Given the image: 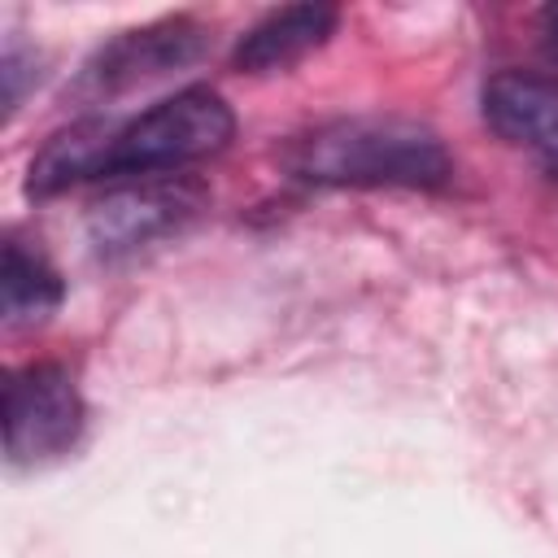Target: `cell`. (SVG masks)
Wrapping results in <instances>:
<instances>
[{
    "label": "cell",
    "mask_w": 558,
    "mask_h": 558,
    "mask_svg": "<svg viewBox=\"0 0 558 558\" xmlns=\"http://www.w3.org/2000/svg\"><path fill=\"white\" fill-rule=\"evenodd\" d=\"M296 179L336 187H436L449 179V153L436 131L410 118H340L292 144Z\"/></svg>",
    "instance_id": "1"
},
{
    "label": "cell",
    "mask_w": 558,
    "mask_h": 558,
    "mask_svg": "<svg viewBox=\"0 0 558 558\" xmlns=\"http://www.w3.org/2000/svg\"><path fill=\"white\" fill-rule=\"evenodd\" d=\"M235 118L227 100L209 87H183L140 118L109 126L100 174H153L174 170L201 157H214L231 144Z\"/></svg>",
    "instance_id": "2"
},
{
    "label": "cell",
    "mask_w": 558,
    "mask_h": 558,
    "mask_svg": "<svg viewBox=\"0 0 558 558\" xmlns=\"http://www.w3.org/2000/svg\"><path fill=\"white\" fill-rule=\"evenodd\" d=\"M83 427V401L65 366L35 362L4 384V449L13 462H44L74 445Z\"/></svg>",
    "instance_id": "3"
},
{
    "label": "cell",
    "mask_w": 558,
    "mask_h": 558,
    "mask_svg": "<svg viewBox=\"0 0 558 558\" xmlns=\"http://www.w3.org/2000/svg\"><path fill=\"white\" fill-rule=\"evenodd\" d=\"M484 122L510 140L514 148H527L554 179H558V83L527 70H501L484 83Z\"/></svg>",
    "instance_id": "4"
},
{
    "label": "cell",
    "mask_w": 558,
    "mask_h": 558,
    "mask_svg": "<svg viewBox=\"0 0 558 558\" xmlns=\"http://www.w3.org/2000/svg\"><path fill=\"white\" fill-rule=\"evenodd\" d=\"M201 192L192 183H140V187H118L105 201L92 205L87 214V231L92 244L113 257V253H131L157 235H166L170 227H179L192 209H196Z\"/></svg>",
    "instance_id": "5"
},
{
    "label": "cell",
    "mask_w": 558,
    "mask_h": 558,
    "mask_svg": "<svg viewBox=\"0 0 558 558\" xmlns=\"http://www.w3.org/2000/svg\"><path fill=\"white\" fill-rule=\"evenodd\" d=\"M196 52H201V31L183 17L157 22L144 31H126L87 65L83 87H92L96 96H113V92H126L135 83H148V78H161V74L187 65Z\"/></svg>",
    "instance_id": "6"
},
{
    "label": "cell",
    "mask_w": 558,
    "mask_h": 558,
    "mask_svg": "<svg viewBox=\"0 0 558 558\" xmlns=\"http://www.w3.org/2000/svg\"><path fill=\"white\" fill-rule=\"evenodd\" d=\"M336 22H340V13L331 4H288V9H275L253 31L240 35L235 65L248 70V74L283 70V65L301 61L305 52H314L318 44H327Z\"/></svg>",
    "instance_id": "7"
},
{
    "label": "cell",
    "mask_w": 558,
    "mask_h": 558,
    "mask_svg": "<svg viewBox=\"0 0 558 558\" xmlns=\"http://www.w3.org/2000/svg\"><path fill=\"white\" fill-rule=\"evenodd\" d=\"M105 140H109V126L105 122H78L61 135H52L44 144V153L31 161V179L26 187L35 196H52L78 179H96L100 174V161H105Z\"/></svg>",
    "instance_id": "8"
},
{
    "label": "cell",
    "mask_w": 558,
    "mask_h": 558,
    "mask_svg": "<svg viewBox=\"0 0 558 558\" xmlns=\"http://www.w3.org/2000/svg\"><path fill=\"white\" fill-rule=\"evenodd\" d=\"M0 301H4L9 327L39 323L61 305V279L39 253H26L17 240H9L4 244V270H0Z\"/></svg>",
    "instance_id": "9"
},
{
    "label": "cell",
    "mask_w": 558,
    "mask_h": 558,
    "mask_svg": "<svg viewBox=\"0 0 558 558\" xmlns=\"http://www.w3.org/2000/svg\"><path fill=\"white\" fill-rule=\"evenodd\" d=\"M541 35H545V52L558 61V4L541 9Z\"/></svg>",
    "instance_id": "10"
}]
</instances>
